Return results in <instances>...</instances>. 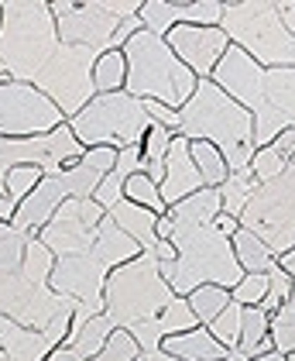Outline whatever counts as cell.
<instances>
[{
	"label": "cell",
	"instance_id": "obj_1",
	"mask_svg": "<svg viewBox=\"0 0 295 361\" xmlns=\"http://www.w3.org/2000/svg\"><path fill=\"white\" fill-rule=\"evenodd\" d=\"M213 83L254 117V148H268L278 135L295 128V66L265 69L237 45H230L216 66Z\"/></svg>",
	"mask_w": 295,
	"mask_h": 361
},
{
	"label": "cell",
	"instance_id": "obj_2",
	"mask_svg": "<svg viewBox=\"0 0 295 361\" xmlns=\"http://www.w3.org/2000/svg\"><path fill=\"white\" fill-rule=\"evenodd\" d=\"M175 135L186 141H210L223 152L230 176H251V159L258 152L254 148V117L213 80H199L192 100L179 111Z\"/></svg>",
	"mask_w": 295,
	"mask_h": 361
},
{
	"label": "cell",
	"instance_id": "obj_3",
	"mask_svg": "<svg viewBox=\"0 0 295 361\" xmlns=\"http://www.w3.org/2000/svg\"><path fill=\"white\" fill-rule=\"evenodd\" d=\"M168 241L175 245L179 258L168 262V265L158 262V265H161V276L172 286L175 296H189L199 286L234 289L244 279L234 241L227 234H220L216 224H203V227H175L172 224V238Z\"/></svg>",
	"mask_w": 295,
	"mask_h": 361
},
{
	"label": "cell",
	"instance_id": "obj_4",
	"mask_svg": "<svg viewBox=\"0 0 295 361\" xmlns=\"http://www.w3.org/2000/svg\"><path fill=\"white\" fill-rule=\"evenodd\" d=\"M4 28H0V62L7 66L11 80L31 83L62 49L58 21L45 0H0Z\"/></svg>",
	"mask_w": 295,
	"mask_h": 361
},
{
	"label": "cell",
	"instance_id": "obj_5",
	"mask_svg": "<svg viewBox=\"0 0 295 361\" xmlns=\"http://www.w3.org/2000/svg\"><path fill=\"white\" fill-rule=\"evenodd\" d=\"M127 56V93L137 100H158L172 111H182L196 86L199 76L189 69L182 59L168 49V42L161 35L151 31H137L134 38L124 45Z\"/></svg>",
	"mask_w": 295,
	"mask_h": 361
},
{
	"label": "cell",
	"instance_id": "obj_6",
	"mask_svg": "<svg viewBox=\"0 0 295 361\" xmlns=\"http://www.w3.org/2000/svg\"><path fill=\"white\" fill-rule=\"evenodd\" d=\"M175 300L172 286L161 276L158 258L141 251L137 258L117 265L103 286V317L113 327L131 331L144 320H158L161 310Z\"/></svg>",
	"mask_w": 295,
	"mask_h": 361
},
{
	"label": "cell",
	"instance_id": "obj_7",
	"mask_svg": "<svg viewBox=\"0 0 295 361\" xmlns=\"http://www.w3.org/2000/svg\"><path fill=\"white\" fill-rule=\"evenodd\" d=\"M220 28L227 31L230 45L254 59L265 69H292L295 66V38L285 21L278 18V7L265 0L247 4H223Z\"/></svg>",
	"mask_w": 295,
	"mask_h": 361
},
{
	"label": "cell",
	"instance_id": "obj_8",
	"mask_svg": "<svg viewBox=\"0 0 295 361\" xmlns=\"http://www.w3.org/2000/svg\"><path fill=\"white\" fill-rule=\"evenodd\" d=\"M69 128L76 131V138L86 148H131L141 145L144 135L151 131V117L144 111V100L131 97L127 90H117V93H96L86 107H82Z\"/></svg>",
	"mask_w": 295,
	"mask_h": 361
},
{
	"label": "cell",
	"instance_id": "obj_9",
	"mask_svg": "<svg viewBox=\"0 0 295 361\" xmlns=\"http://www.w3.org/2000/svg\"><path fill=\"white\" fill-rule=\"evenodd\" d=\"M76 300L55 293L49 282H31L21 272L0 276V317H11L25 327H34L49 337V344L58 348L73 331Z\"/></svg>",
	"mask_w": 295,
	"mask_h": 361
},
{
	"label": "cell",
	"instance_id": "obj_10",
	"mask_svg": "<svg viewBox=\"0 0 295 361\" xmlns=\"http://www.w3.org/2000/svg\"><path fill=\"white\" fill-rule=\"evenodd\" d=\"M241 227L254 231L275 251V258L295 248V159L278 179L258 186L254 200L244 210Z\"/></svg>",
	"mask_w": 295,
	"mask_h": 361
},
{
	"label": "cell",
	"instance_id": "obj_11",
	"mask_svg": "<svg viewBox=\"0 0 295 361\" xmlns=\"http://www.w3.org/2000/svg\"><path fill=\"white\" fill-rule=\"evenodd\" d=\"M96 52L89 49H76V45H62L55 59L42 69V76L34 80V86L52 100L58 111L65 114V121H73L76 114L96 97L93 86V69H96Z\"/></svg>",
	"mask_w": 295,
	"mask_h": 361
},
{
	"label": "cell",
	"instance_id": "obj_12",
	"mask_svg": "<svg viewBox=\"0 0 295 361\" xmlns=\"http://www.w3.org/2000/svg\"><path fill=\"white\" fill-rule=\"evenodd\" d=\"M58 21V42L62 45H76V49H89L96 56L103 52H117L124 49L120 42V18H113L103 0H82V4H73V0H55L49 4Z\"/></svg>",
	"mask_w": 295,
	"mask_h": 361
},
{
	"label": "cell",
	"instance_id": "obj_13",
	"mask_svg": "<svg viewBox=\"0 0 295 361\" xmlns=\"http://www.w3.org/2000/svg\"><path fill=\"white\" fill-rule=\"evenodd\" d=\"M65 124V114L31 83H0V138H42Z\"/></svg>",
	"mask_w": 295,
	"mask_h": 361
},
{
	"label": "cell",
	"instance_id": "obj_14",
	"mask_svg": "<svg viewBox=\"0 0 295 361\" xmlns=\"http://www.w3.org/2000/svg\"><path fill=\"white\" fill-rule=\"evenodd\" d=\"M103 217H107V210H103L96 200H76V196H69V200L55 210L52 221L45 224L34 238H42V241L55 251V258L82 255V251L93 248Z\"/></svg>",
	"mask_w": 295,
	"mask_h": 361
},
{
	"label": "cell",
	"instance_id": "obj_15",
	"mask_svg": "<svg viewBox=\"0 0 295 361\" xmlns=\"http://www.w3.org/2000/svg\"><path fill=\"white\" fill-rule=\"evenodd\" d=\"M107 269L96 262L93 251H82V255H65L58 258L52 269V286L55 293L76 300V303L89 306L93 313H103V286H107Z\"/></svg>",
	"mask_w": 295,
	"mask_h": 361
},
{
	"label": "cell",
	"instance_id": "obj_16",
	"mask_svg": "<svg viewBox=\"0 0 295 361\" xmlns=\"http://www.w3.org/2000/svg\"><path fill=\"white\" fill-rule=\"evenodd\" d=\"M165 42L199 80H213L220 59L227 56V49H230L227 31L203 28V25H179V28H172L165 35Z\"/></svg>",
	"mask_w": 295,
	"mask_h": 361
},
{
	"label": "cell",
	"instance_id": "obj_17",
	"mask_svg": "<svg viewBox=\"0 0 295 361\" xmlns=\"http://www.w3.org/2000/svg\"><path fill=\"white\" fill-rule=\"evenodd\" d=\"M144 31L151 35H168L179 25H203V28H220L223 4L220 0H196V4H175V0H144L137 11Z\"/></svg>",
	"mask_w": 295,
	"mask_h": 361
},
{
	"label": "cell",
	"instance_id": "obj_18",
	"mask_svg": "<svg viewBox=\"0 0 295 361\" xmlns=\"http://www.w3.org/2000/svg\"><path fill=\"white\" fill-rule=\"evenodd\" d=\"M199 190H206V186H203V176L189 155V141L175 135L168 145V155H165V179L158 183V193L165 200V207H175Z\"/></svg>",
	"mask_w": 295,
	"mask_h": 361
},
{
	"label": "cell",
	"instance_id": "obj_19",
	"mask_svg": "<svg viewBox=\"0 0 295 361\" xmlns=\"http://www.w3.org/2000/svg\"><path fill=\"white\" fill-rule=\"evenodd\" d=\"M113 166H117V148H107V145L86 148V155L80 162H73V166H65L58 172V183L65 186V193L76 196V200H93L100 183L113 172Z\"/></svg>",
	"mask_w": 295,
	"mask_h": 361
},
{
	"label": "cell",
	"instance_id": "obj_20",
	"mask_svg": "<svg viewBox=\"0 0 295 361\" xmlns=\"http://www.w3.org/2000/svg\"><path fill=\"white\" fill-rule=\"evenodd\" d=\"M65 200H69V193H65V186L58 183V176H45V179L38 183V190L18 203L11 224H14L18 231H25V234H38V231L55 217V210H58Z\"/></svg>",
	"mask_w": 295,
	"mask_h": 361
},
{
	"label": "cell",
	"instance_id": "obj_21",
	"mask_svg": "<svg viewBox=\"0 0 295 361\" xmlns=\"http://www.w3.org/2000/svg\"><path fill=\"white\" fill-rule=\"evenodd\" d=\"M0 348L7 361H49V355L55 351L42 331L25 327L11 317H0Z\"/></svg>",
	"mask_w": 295,
	"mask_h": 361
},
{
	"label": "cell",
	"instance_id": "obj_22",
	"mask_svg": "<svg viewBox=\"0 0 295 361\" xmlns=\"http://www.w3.org/2000/svg\"><path fill=\"white\" fill-rule=\"evenodd\" d=\"M161 351H168V355H175V358H182V361H227L230 358V351L216 341L210 327L172 334V337L161 341Z\"/></svg>",
	"mask_w": 295,
	"mask_h": 361
},
{
	"label": "cell",
	"instance_id": "obj_23",
	"mask_svg": "<svg viewBox=\"0 0 295 361\" xmlns=\"http://www.w3.org/2000/svg\"><path fill=\"white\" fill-rule=\"evenodd\" d=\"M93 255H96V262L107 269V272H113L117 265H124V262H131V258H137L141 255V245H137L134 238H127L117 224L110 221V214L103 217V224H100V231H96V241H93Z\"/></svg>",
	"mask_w": 295,
	"mask_h": 361
},
{
	"label": "cell",
	"instance_id": "obj_24",
	"mask_svg": "<svg viewBox=\"0 0 295 361\" xmlns=\"http://www.w3.org/2000/svg\"><path fill=\"white\" fill-rule=\"evenodd\" d=\"M110 221L117 224L127 238H134L137 245H141V251L155 248V241H158V214L137 207L131 200H120V203L110 210Z\"/></svg>",
	"mask_w": 295,
	"mask_h": 361
},
{
	"label": "cell",
	"instance_id": "obj_25",
	"mask_svg": "<svg viewBox=\"0 0 295 361\" xmlns=\"http://www.w3.org/2000/svg\"><path fill=\"white\" fill-rule=\"evenodd\" d=\"M220 214H223L220 190H199V193L186 196L182 203L168 207V217L175 227H203V224H213Z\"/></svg>",
	"mask_w": 295,
	"mask_h": 361
},
{
	"label": "cell",
	"instance_id": "obj_26",
	"mask_svg": "<svg viewBox=\"0 0 295 361\" xmlns=\"http://www.w3.org/2000/svg\"><path fill=\"white\" fill-rule=\"evenodd\" d=\"M271 313H265L261 306H244L241 310V351L244 358H258L268 355L271 348Z\"/></svg>",
	"mask_w": 295,
	"mask_h": 361
},
{
	"label": "cell",
	"instance_id": "obj_27",
	"mask_svg": "<svg viewBox=\"0 0 295 361\" xmlns=\"http://www.w3.org/2000/svg\"><path fill=\"white\" fill-rule=\"evenodd\" d=\"M117 331L113 324H110L103 313H96L89 324H82L80 331H73L69 337H65V348H73L80 358H86V361H93L103 348H107V341H110V334Z\"/></svg>",
	"mask_w": 295,
	"mask_h": 361
},
{
	"label": "cell",
	"instance_id": "obj_28",
	"mask_svg": "<svg viewBox=\"0 0 295 361\" xmlns=\"http://www.w3.org/2000/svg\"><path fill=\"white\" fill-rule=\"evenodd\" d=\"M189 155H192V162L199 169L206 190H220L230 179V166H227V159H223V152L216 145H210V141H189Z\"/></svg>",
	"mask_w": 295,
	"mask_h": 361
},
{
	"label": "cell",
	"instance_id": "obj_29",
	"mask_svg": "<svg viewBox=\"0 0 295 361\" xmlns=\"http://www.w3.org/2000/svg\"><path fill=\"white\" fill-rule=\"evenodd\" d=\"M230 241H234V251H237V262H241L244 272H271L275 269V251L254 231L241 227Z\"/></svg>",
	"mask_w": 295,
	"mask_h": 361
},
{
	"label": "cell",
	"instance_id": "obj_30",
	"mask_svg": "<svg viewBox=\"0 0 295 361\" xmlns=\"http://www.w3.org/2000/svg\"><path fill=\"white\" fill-rule=\"evenodd\" d=\"M93 86H96V93H117V90L127 86V56H124V49L103 52V56L96 59Z\"/></svg>",
	"mask_w": 295,
	"mask_h": 361
},
{
	"label": "cell",
	"instance_id": "obj_31",
	"mask_svg": "<svg viewBox=\"0 0 295 361\" xmlns=\"http://www.w3.org/2000/svg\"><path fill=\"white\" fill-rule=\"evenodd\" d=\"M186 300H189V306H192V313L199 317L203 327H210L216 317L234 303V300H230V289H223V286H199V289L189 293Z\"/></svg>",
	"mask_w": 295,
	"mask_h": 361
},
{
	"label": "cell",
	"instance_id": "obj_32",
	"mask_svg": "<svg viewBox=\"0 0 295 361\" xmlns=\"http://www.w3.org/2000/svg\"><path fill=\"white\" fill-rule=\"evenodd\" d=\"M254 193H258V179H254V176H230V179L220 186L223 214H230V217L241 221L244 210H247V203L254 200Z\"/></svg>",
	"mask_w": 295,
	"mask_h": 361
},
{
	"label": "cell",
	"instance_id": "obj_33",
	"mask_svg": "<svg viewBox=\"0 0 295 361\" xmlns=\"http://www.w3.org/2000/svg\"><path fill=\"white\" fill-rule=\"evenodd\" d=\"M271 348L282 355H295V286L292 296L271 313Z\"/></svg>",
	"mask_w": 295,
	"mask_h": 361
},
{
	"label": "cell",
	"instance_id": "obj_34",
	"mask_svg": "<svg viewBox=\"0 0 295 361\" xmlns=\"http://www.w3.org/2000/svg\"><path fill=\"white\" fill-rule=\"evenodd\" d=\"M55 262H58L55 251L49 248L42 238L31 234V241H27V248H25V258H21V276L31 279V282H49Z\"/></svg>",
	"mask_w": 295,
	"mask_h": 361
},
{
	"label": "cell",
	"instance_id": "obj_35",
	"mask_svg": "<svg viewBox=\"0 0 295 361\" xmlns=\"http://www.w3.org/2000/svg\"><path fill=\"white\" fill-rule=\"evenodd\" d=\"M124 196H127L131 203H137V207H144V210L158 214V217L168 214V207H165V200H161V193H158V183H155L151 176H144V172H134V176L127 179Z\"/></svg>",
	"mask_w": 295,
	"mask_h": 361
},
{
	"label": "cell",
	"instance_id": "obj_36",
	"mask_svg": "<svg viewBox=\"0 0 295 361\" xmlns=\"http://www.w3.org/2000/svg\"><path fill=\"white\" fill-rule=\"evenodd\" d=\"M158 327H161V334H165V337H172V334L196 331V327H203V324H199V317L192 313V306H189L186 296H175L172 303L161 310Z\"/></svg>",
	"mask_w": 295,
	"mask_h": 361
},
{
	"label": "cell",
	"instance_id": "obj_37",
	"mask_svg": "<svg viewBox=\"0 0 295 361\" xmlns=\"http://www.w3.org/2000/svg\"><path fill=\"white\" fill-rule=\"evenodd\" d=\"M241 310H244L241 303H230L213 324H210L213 337L227 348V351H237V348H241Z\"/></svg>",
	"mask_w": 295,
	"mask_h": 361
},
{
	"label": "cell",
	"instance_id": "obj_38",
	"mask_svg": "<svg viewBox=\"0 0 295 361\" xmlns=\"http://www.w3.org/2000/svg\"><path fill=\"white\" fill-rule=\"evenodd\" d=\"M45 179V169L42 166H14L11 172H7V196L14 200V203H21L25 196H31L34 190H38V183Z\"/></svg>",
	"mask_w": 295,
	"mask_h": 361
},
{
	"label": "cell",
	"instance_id": "obj_39",
	"mask_svg": "<svg viewBox=\"0 0 295 361\" xmlns=\"http://www.w3.org/2000/svg\"><path fill=\"white\" fill-rule=\"evenodd\" d=\"M285 166H289V159H285L275 145H268V148H258V152H254V159H251V176L258 179V186H265L271 179H278V176L285 172Z\"/></svg>",
	"mask_w": 295,
	"mask_h": 361
},
{
	"label": "cell",
	"instance_id": "obj_40",
	"mask_svg": "<svg viewBox=\"0 0 295 361\" xmlns=\"http://www.w3.org/2000/svg\"><path fill=\"white\" fill-rule=\"evenodd\" d=\"M141 355H144V351H141V344L134 341V334L117 327V331L110 334L107 348H103L93 361H141Z\"/></svg>",
	"mask_w": 295,
	"mask_h": 361
},
{
	"label": "cell",
	"instance_id": "obj_41",
	"mask_svg": "<svg viewBox=\"0 0 295 361\" xmlns=\"http://www.w3.org/2000/svg\"><path fill=\"white\" fill-rule=\"evenodd\" d=\"M27 241H31V234L18 231V227H14L7 238H0V276L21 272V258H25Z\"/></svg>",
	"mask_w": 295,
	"mask_h": 361
},
{
	"label": "cell",
	"instance_id": "obj_42",
	"mask_svg": "<svg viewBox=\"0 0 295 361\" xmlns=\"http://www.w3.org/2000/svg\"><path fill=\"white\" fill-rule=\"evenodd\" d=\"M268 293V272H244V279L230 289V300L241 306H261Z\"/></svg>",
	"mask_w": 295,
	"mask_h": 361
},
{
	"label": "cell",
	"instance_id": "obj_43",
	"mask_svg": "<svg viewBox=\"0 0 295 361\" xmlns=\"http://www.w3.org/2000/svg\"><path fill=\"white\" fill-rule=\"evenodd\" d=\"M292 286H295V279L289 276V272H282L278 262H275V269L268 272V293H265V300H261V310H265V313H275L278 306L292 296Z\"/></svg>",
	"mask_w": 295,
	"mask_h": 361
},
{
	"label": "cell",
	"instance_id": "obj_44",
	"mask_svg": "<svg viewBox=\"0 0 295 361\" xmlns=\"http://www.w3.org/2000/svg\"><path fill=\"white\" fill-rule=\"evenodd\" d=\"M131 334H134V341L141 344V351L148 355V351H158L161 341H165V334H161L158 320H144V324H137V327H131Z\"/></svg>",
	"mask_w": 295,
	"mask_h": 361
},
{
	"label": "cell",
	"instance_id": "obj_45",
	"mask_svg": "<svg viewBox=\"0 0 295 361\" xmlns=\"http://www.w3.org/2000/svg\"><path fill=\"white\" fill-rule=\"evenodd\" d=\"M144 111H148V117H151V124H161V128H168V131L179 128V111L165 107V104H158V100H144Z\"/></svg>",
	"mask_w": 295,
	"mask_h": 361
},
{
	"label": "cell",
	"instance_id": "obj_46",
	"mask_svg": "<svg viewBox=\"0 0 295 361\" xmlns=\"http://www.w3.org/2000/svg\"><path fill=\"white\" fill-rule=\"evenodd\" d=\"M275 7H278V18L285 21V28H289V35L295 38V0H278Z\"/></svg>",
	"mask_w": 295,
	"mask_h": 361
},
{
	"label": "cell",
	"instance_id": "obj_47",
	"mask_svg": "<svg viewBox=\"0 0 295 361\" xmlns=\"http://www.w3.org/2000/svg\"><path fill=\"white\" fill-rule=\"evenodd\" d=\"M213 224H216V231H220V234H227V238H234V234L241 231V221H237V217H230V214H220Z\"/></svg>",
	"mask_w": 295,
	"mask_h": 361
},
{
	"label": "cell",
	"instance_id": "obj_48",
	"mask_svg": "<svg viewBox=\"0 0 295 361\" xmlns=\"http://www.w3.org/2000/svg\"><path fill=\"white\" fill-rule=\"evenodd\" d=\"M275 262H278V269H282V272H289V276L295 279V248L285 251V255H278Z\"/></svg>",
	"mask_w": 295,
	"mask_h": 361
},
{
	"label": "cell",
	"instance_id": "obj_49",
	"mask_svg": "<svg viewBox=\"0 0 295 361\" xmlns=\"http://www.w3.org/2000/svg\"><path fill=\"white\" fill-rule=\"evenodd\" d=\"M141 361H182V358H175V355H168V351H148V355H141Z\"/></svg>",
	"mask_w": 295,
	"mask_h": 361
},
{
	"label": "cell",
	"instance_id": "obj_50",
	"mask_svg": "<svg viewBox=\"0 0 295 361\" xmlns=\"http://www.w3.org/2000/svg\"><path fill=\"white\" fill-rule=\"evenodd\" d=\"M251 361H292V358L282 355V351H268V355H258V358H251Z\"/></svg>",
	"mask_w": 295,
	"mask_h": 361
},
{
	"label": "cell",
	"instance_id": "obj_51",
	"mask_svg": "<svg viewBox=\"0 0 295 361\" xmlns=\"http://www.w3.org/2000/svg\"><path fill=\"white\" fill-rule=\"evenodd\" d=\"M0 83H11V73H7V66L0 62Z\"/></svg>",
	"mask_w": 295,
	"mask_h": 361
},
{
	"label": "cell",
	"instance_id": "obj_52",
	"mask_svg": "<svg viewBox=\"0 0 295 361\" xmlns=\"http://www.w3.org/2000/svg\"><path fill=\"white\" fill-rule=\"evenodd\" d=\"M0 28H4V7H0Z\"/></svg>",
	"mask_w": 295,
	"mask_h": 361
},
{
	"label": "cell",
	"instance_id": "obj_53",
	"mask_svg": "<svg viewBox=\"0 0 295 361\" xmlns=\"http://www.w3.org/2000/svg\"><path fill=\"white\" fill-rule=\"evenodd\" d=\"M0 361H7V355H4V348H0Z\"/></svg>",
	"mask_w": 295,
	"mask_h": 361
},
{
	"label": "cell",
	"instance_id": "obj_54",
	"mask_svg": "<svg viewBox=\"0 0 295 361\" xmlns=\"http://www.w3.org/2000/svg\"><path fill=\"white\" fill-rule=\"evenodd\" d=\"M289 358H292V361H295V355H289Z\"/></svg>",
	"mask_w": 295,
	"mask_h": 361
},
{
	"label": "cell",
	"instance_id": "obj_55",
	"mask_svg": "<svg viewBox=\"0 0 295 361\" xmlns=\"http://www.w3.org/2000/svg\"><path fill=\"white\" fill-rule=\"evenodd\" d=\"M227 361H230V358H227Z\"/></svg>",
	"mask_w": 295,
	"mask_h": 361
}]
</instances>
